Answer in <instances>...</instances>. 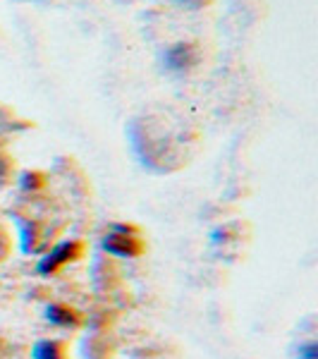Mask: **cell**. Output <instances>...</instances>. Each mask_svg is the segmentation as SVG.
Wrapping results in <instances>:
<instances>
[{
  "instance_id": "cell-1",
  "label": "cell",
  "mask_w": 318,
  "mask_h": 359,
  "mask_svg": "<svg viewBox=\"0 0 318 359\" xmlns=\"http://www.w3.org/2000/svg\"><path fill=\"white\" fill-rule=\"evenodd\" d=\"M130 144L139 163L153 172H175L187 163L182 142L172 137V132H167L160 120H132Z\"/></svg>"
},
{
  "instance_id": "cell-2",
  "label": "cell",
  "mask_w": 318,
  "mask_h": 359,
  "mask_svg": "<svg viewBox=\"0 0 318 359\" xmlns=\"http://www.w3.org/2000/svg\"><path fill=\"white\" fill-rule=\"evenodd\" d=\"M101 249L115 259H139L146 254V240L132 225H113L111 233L101 237Z\"/></svg>"
},
{
  "instance_id": "cell-3",
  "label": "cell",
  "mask_w": 318,
  "mask_h": 359,
  "mask_svg": "<svg viewBox=\"0 0 318 359\" xmlns=\"http://www.w3.org/2000/svg\"><path fill=\"white\" fill-rule=\"evenodd\" d=\"M201 60H204V48L199 41H177L160 50V67L175 77L189 74L201 65Z\"/></svg>"
},
{
  "instance_id": "cell-4",
  "label": "cell",
  "mask_w": 318,
  "mask_h": 359,
  "mask_svg": "<svg viewBox=\"0 0 318 359\" xmlns=\"http://www.w3.org/2000/svg\"><path fill=\"white\" fill-rule=\"evenodd\" d=\"M84 254H86L84 240L57 242L55 247H50L48 252H43V257L39 259V264H36V271H39V276H55V273H60L65 266L79 262Z\"/></svg>"
},
{
  "instance_id": "cell-5",
  "label": "cell",
  "mask_w": 318,
  "mask_h": 359,
  "mask_svg": "<svg viewBox=\"0 0 318 359\" xmlns=\"http://www.w3.org/2000/svg\"><path fill=\"white\" fill-rule=\"evenodd\" d=\"M50 240H53V228L48 223L29 221L22 225V252L25 254H43Z\"/></svg>"
},
{
  "instance_id": "cell-6",
  "label": "cell",
  "mask_w": 318,
  "mask_h": 359,
  "mask_svg": "<svg viewBox=\"0 0 318 359\" xmlns=\"http://www.w3.org/2000/svg\"><path fill=\"white\" fill-rule=\"evenodd\" d=\"M46 321L53 323L57 328H82L84 326V314L79 309H74V306L69 304H62V302H53L46 306Z\"/></svg>"
},
{
  "instance_id": "cell-7",
  "label": "cell",
  "mask_w": 318,
  "mask_h": 359,
  "mask_svg": "<svg viewBox=\"0 0 318 359\" xmlns=\"http://www.w3.org/2000/svg\"><path fill=\"white\" fill-rule=\"evenodd\" d=\"M115 343L108 338V333H89L82 343L84 359H113Z\"/></svg>"
},
{
  "instance_id": "cell-8",
  "label": "cell",
  "mask_w": 318,
  "mask_h": 359,
  "mask_svg": "<svg viewBox=\"0 0 318 359\" xmlns=\"http://www.w3.org/2000/svg\"><path fill=\"white\" fill-rule=\"evenodd\" d=\"M34 359H69V345L65 340L57 338H43L36 340L32 347Z\"/></svg>"
},
{
  "instance_id": "cell-9",
  "label": "cell",
  "mask_w": 318,
  "mask_h": 359,
  "mask_svg": "<svg viewBox=\"0 0 318 359\" xmlns=\"http://www.w3.org/2000/svg\"><path fill=\"white\" fill-rule=\"evenodd\" d=\"M48 184V175L43 170H25L20 175V189L25 194H36Z\"/></svg>"
},
{
  "instance_id": "cell-10",
  "label": "cell",
  "mask_w": 318,
  "mask_h": 359,
  "mask_svg": "<svg viewBox=\"0 0 318 359\" xmlns=\"http://www.w3.org/2000/svg\"><path fill=\"white\" fill-rule=\"evenodd\" d=\"M15 170H17V165H15L13 156L0 151V187H8V184L13 182V180H15Z\"/></svg>"
},
{
  "instance_id": "cell-11",
  "label": "cell",
  "mask_w": 318,
  "mask_h": 359,
  "mask_svg": "<svg viewBox=\"0 0 318 359\" xmlns=\"http://www.w3.org/2000/svg\"><path fill=\"white\" fill-rule=\"evenodd\" d=\"M294 359H318V343H316V340H309V343L299 345Z\"/></svg>"
},
{
  "instance_id": "cell-12",
  "label": "cell",
  "mask_w": 318,
  "mask_h": 359,
  "mask_svg": "<svg viewBox=\"0 0 318 359\" xmlns=\"http://www.w3.org/2000/svg\"><path fill=\"white\" fill-rule=\"evenodd\" d=\"M10 249H13V237H10L8 230L0 225V264L10 257Z\"/></svg>"
},
{
  "instance_id": "cell-13",
  "label": "cell",
  "mask_w": 318,
  "mask_h": 359,
  "mask_svg": "<svg viewBox=\"0 0 318 359\" xmlns=\"http://www.w3.org/2000/svg\"><path fill=\"white\" fill-rule=\"evenodd\" d=\"M172 3L180 5L184 10H204L213 3V0H172Z\"/></svg>"
},
{
  "instance_id": "cell-14",
  "label": "cell",
  "mask_w": 318,
  "mask_h": 359,
  "mask_svg": "<svg viewBox=\"0 0 318 359\" xmlns=\"http://www.w3.org/2000/svg\"><path fill=\"white\" fill-rule=\"evenodd\" d=\"M3 352H5V340L0 338V357H3Z\"/></svg>"
}]
</instances>
